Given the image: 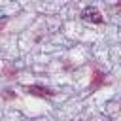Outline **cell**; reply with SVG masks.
I'll return each mask as SVG.
<instances>
[{"label": "cell", "mask_w": 121, "mask_h": 121, "mask_svg": "<svg viewBox=\"0 0 121 121\" xmlns=\"http://www.w3.org/2000/svg\"><path fill=\"white\" fill-rule=\"evenodd\" d=\"M81 19H83V21H87V23H95V25H100V23L104 21L102 13H100L96 8H93V6H89V8H83V9H81Z\"/></svg>", "instance_id": "6da1fadb"}]
</instances>
